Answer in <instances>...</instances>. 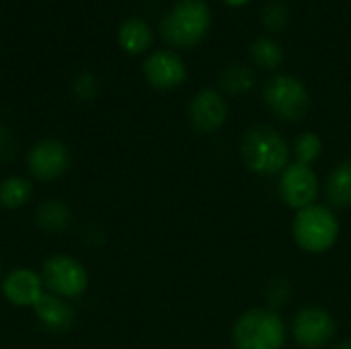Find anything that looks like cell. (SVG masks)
<instances>
[{"instance_id": "obj_22", "label": "cell", "mask_w": 351, "mask_h": 349, "mask_svg": "<svg viewBox=\"0 0 351 349\" xmlns=\"http://www.w3.org/2000/svg\"><path fill=\"white\" fill-rule=\"evenodd\" d=\"M261 25L269 33H282L290 25V10L282 2H269L261 10Z\"/></svg>"}, {"instance_id": "obj_1", "label": "cell", "mask_w": 351, "mask_h": 349, "mask_svg": "<svg viewBox=\"0 0 351 349\" xmlns=\"http://www.w3.org/2000/svg\"><path fill=\"white\" fill-rule=\"evenodd\" d=\"M245 167L257 177H280L292 163V148L284 134L267 123L249 128L241 142Z\"/></svg>"}, {"instance_id": "obj_2", "label": "cell", "mask_w": 351, "mask_h": 349, "mask_svg": "<svg viewBox=\"0 0 351 349\" xmlns=\"http://www.w3.org/2000/svg\"><path fill=\"white\" fill-rule=\"evenodd\" d=\"M212 27V12L204 0H177L160 19V33L167 43L179 49L195 47Z\"/></svg>"}, {"instance_id": "obj_28", "label": "cell", "mask_w": 351, "mask_h": 349, "mask_svg": "<svg viewBox=\"0 0 351 349\" xmlns=\"http://www.w3.org/2000/svg\"><path fill=\"white\" fill-rule=\"evenodd\" d=\"M2 278H4V274H2V261H0V282H2Z\"/></svg>"}, {"instance_id": "obj_10", "label": "cell", "mask_w": 351, "mask_h": 349, "mask_svg": "<svg viewBox=\"0 0 351 349\" xmlns=\"http://www.w3.org/2000/svg\"><path fill=\"white\" fill-rule=\"evenodd\" d=\"M189 123L199 134L218 132L228 119V103L226 97L218 88H199L187 107Z\"/></svg>"}, {"instance_id": "obj_17", "label": "cell", "mask_w": 351, "mask_h": 349, "mask_svg": "<svg viewBox=\"0 0 351 349\" xmlns=\"http://www.w3.org/2000/svg\"><path fill=\"white\" fill-rule=\"evenodd\" d=\"M33 197V179L25 175H8L0 181V206L4 210H21Z\"/></svg>"}, {"instance_id": "obj_3", "label": "cell", "mask_w": 351, "mask_h": 349, "mask_svg": "<svg viewBox=\"0 0 351 349\" xmlns=\"http://www.w3.org/2000/svg\"><path fill=\"white\" fill-rule=\"evenodd\" d=\"M230 337L234 349H282L288 339V327L280 313L257 306L234 321Z\"/></svg>"}, {"instance_id": "obj_16", "label": "cell", "mask_w": 351, "mask_h": 349, "mask_svg": "<svg viewBox=\"0 0 351 349\" xmlns=\"http://www.w3.org/2000/svg\"><path fill=\"white\" fill-rule=\"evenodd\" d=\"M154 33L150 29V25L140 19V16H130L125 19L119 29H117V41L121 45V49H125L128 53H144L150 45H152Z\"/></svg>"}, {"instance_id": "obj_15", "label": "cell", "mask_w": 351, "mask_h": 349, "mask_svg": "<svg viewBox=\"0 0 351 349\" xmlns=\"http://www.w3.org/2000/svg\"><path fill=\"white\" fill-rule=\"evenodd\" d=\"M323 193L331 210H351V158H343L331 169Z\"/></svg>"}, {"instance_id": "obj_18", "label": "cell", "mask_w": 351, "mask_h": 349, "mask_svg": "<svg viewBox=\"0 0 351 349\" xmlns=\"http://www.w3.org/2000/svg\"><path fill=\"white\" fill-rule=\"evenodd\" d=\"M218 86L222 95L245 97L255 86V72L245 64H230L218 76Z\"/></svg>"}, {"instance_id": "obj_14", "label": "cell", "mask_w": 351, "mask_h": 349, "mask_svg": "<svg viewBox=\"0 0 351 349\" xmlns=\"http://www.w3.org/2000/svg\"><path fill=\"white\" fill-rule=\"evenodd\" d=\"M33 220L39 230L47 234H62L72 224V210L60 197H47L33 210Z\"/></svg>"}, {"instance_id": "obj_11", "label": "cell", "mask_w": 351, "mask_h": 349, "mask_svg": "<svg viewBox=\"0 0 351 349\" xmlns=\"http://www.w3.org/2000/svg\"><path fill=\"white\" fill-rule=\"evenodd\" d=\"M142 70L146 82L156 91H173L187 80V66L183 58L173 49L152 51L144 60Z\"/></svg>"}, {"instance_id": "obj_13", "label": "cell", "mask_w": 351, "mask_h": 349, "mask_svg": "<svg viewBox=\"0 0 351 349\" xmlns=\"http://www.w3.org/2000/svg\"><path fill=\"white\" fill-rule=\"evenodd\" d=\"M33 313L39 325L49 333H68L76 325V311L70 300L51 292H43V296L33 306Z\"/></svg>"}, {"instance_id": "obj_25", "label": "cell", "mask_w": 351, "mask_h": 349, "mask_svg": "<svg viewBox=\"0 0 351 349\" xmlns=\"http://www.w3.org/2000/svg\"><path fill=\"white\" fill-rule=\"evenodd\" d=\"M80 237L88 247H99V245L105 243V230L101 226H97V224H86L84 230L80 232Z\"/></svg>"}, {"instance_id": "obj_9", "label": "cell", "mask_w": 351, "mask_h": 349, "mask_svg": "<svg viewBox=\"0 0 351 349\" xmlns=\"http://www.w3.org/2000/svg\"><path fill=\"white\" fill-rule=\"evenodd\" d=\"M290 333L298 348L323 349L335 339L337 323L327 309L311 304V306L300 309L294 315Z\"/></svg>"}, {"instance_id": "obj_4", "label": "cell", "mask_w": 351, "mask_h": 349, "mask_svg": "<svg viewBox=\"0 0 351 349\" xmlns=\"http://www.w3.org/2000/svg\"><path fill=\"white\" fill-rule=\"evenodd\" d=\"M341 222L327 204H313L298 210L292 220V237L298 249L311 255L327 253L339 241Z\"/></svg>"}, {"instance_id": "obj_27", "label": "cell", "mask_w": 351, "mask_h": 349, "mask_svg": "<svg viewBox=\"0 0 351 349\" xmlns=\"http://www.w3.org/2000/svg\"><path fill=\"white\" fill-rule=\"evenodd\" d=\"M335 349H351V339H346V341H341L339 346H335Z\"/></svg>"}, {"instance_id": "obj_23", "label": "cell", "mask_w": 351, "mask_h": 349, "mask_svg": "<svg viewBox=\"0 0 351 349\" xmlns=\"http://www.w3.org/2000/svg\"><path fill=\"white\" fill-rule=\"evenodd\" d=\"M72 95L78 101L90 103L99 95V78L90 70H82L72 78Z\"/></svg>"}, {"instance_id": "obj_21", "label": "cell", "mask_w": 351, "mask_h": 349, "mask_svg": "<svg viewBox=\"0 0 351 349\" xmlns=\"http://www.w3.org/2000/svg\"><path fill=\"white\" fill-rule=\"evenodd\" d=\"M292 296H294V286H292V282H290L288 278H284V276L271 278V280L265 284V288H263L265 306L271 309V311H276V313H280L284 306H288L290 300H292Z\"/></svg>"}, {"instance_id": "obj_20", "label": "cell", "mask_w": 351, "mask_h": 349, "mask_svg": "<svg viewBox=\"0 0 351 349\" xmlns=\"http://www.w3.org/2000/svg\"><path fill=\"white\" fill-rule=\"evenodd\" d=\"M323 154V140L319 134L315 132H302L296 136L294 140V146H292V158L294 163H300V165H308L313 167Z\"/></svg>"}, {"instance_id": "obj_26", "label": "cell", "mask_w": 351, "mask_h": 349, "mask_svg": "<svg viewBox=\"0 0 351 349\" xmlns=\"http://www.w3.org/2000/svg\"><path fill=\"white\" fill-rule=\"evenodd\" d=\"M228 6H245V4H249L251 0H224Z\"/></svg>"}, {"instance_id": "obj_5", "label": "cell", "mask_w": 351, "mask_h": 349, "mask_svg": "<svg viewBox=\"0 0 351 349\" xmlns=\"http://www.w3.org/2000/svg\"><path fill=\"white\" fill-rule=\"evenodd\" d=\"M265 107L282 121L296 123L308 115L311 93L306 84L292 74H276L263 84Z\"/></svg>"}, {"instance_id": "obj_19", "label": "cell", "mask_w": 351, "mask_h": 349, "mask_svg": "<svg viewBox=\"0 0 351 349\" xmlns=\"http://www.w3.org/2000/svg\"><path fill=\"white\" fill-rule=\"evenodd\" d=\"M249 56L253 64L259 66L261 70H278L284 64L286 51L274 37L261 35L249 45Z\"/></svg>"}, {"instance_id": "obj_12", "label": "cell", "mask_w": 351, "mask_h": 349, "mask_svg": "<svg viewBox=\"0 0 351 349\" xmlns=\"http://www.w3.org/2000/svg\"><path fill=\"white\" fill-rule=\"evenodd\" d=\"M43 292L45 286L41 274L31 267H14L8 274H4L0 282L2 298L16 309H33L37 300L43 296Z\"/></svg>"}, {"instance_id": "obj_6", "label": "cell", "mask_w": 351, "mask_h": 349, "mask_svg": "<svg viewBox=\"0 0 351 349\" xmlns=\"http://www.w3.org/2000/svg\"><path fill=\"white\" fill-rule=\"evenodd\" d=\"M39 274H41L45 292H51L66 300L80 298L88 290V282H90L88 269L84 267V263L66 253L49 255L41 263Z\"/></svg>"}, {"instance_id": "obj_24", "label": "cell", "mask_w": 351, "mask_h": 349, "mask_svg": "<svg viewBox=\"0 0 351 349\" xmlns=\"http://www.w3.org/2000/svg\"><path fill=\"white\" fill-rule=\"evenodd\" d=\"M19 154V138L14 130L0 119V165H10Z\"/></svg>"}, {"instance_id": "obj_7", "label": "cell", "mask_w": 351, "mask_h": 349, "mask_svg": "<svg viewBox=\"0 0 351 349\" xmlns=\"http://www.w3.org/2000/svg\"><path fill=\"white\" fill-rule=\"evenodd\" d=\"M25 167L33 181L51 183L62 179L72 167L70 148L58 138H43L35 142L25 154Z\"/></svg>"}, {"instance_id": "obj_8", "label": "cell", "mask_w": 351, "mask_h": 349, "mask_svg": "<svg viewBox=\"0 0 351 349\" xmlns=\"http://www.w3.org/2000/svg\"><path fill=\"white\" fill-rule=\"evenodd\" d=\"M321 193L319 175L313 167L290 163L278 177V195L290 210L298 212L317 204Z\"/></svg>"}]
</instances>
